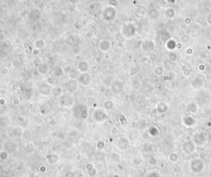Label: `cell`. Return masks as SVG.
<instances>
[{
    "label": "cell",
    "instance_id": "cell-1",
    "mask_svg": "<svg viewBox=\"0 0 211 177\" xmlns=\"http://www.w3.org/2000/svg\"><path fill=\"white\" fill-rule=\"evenodd\" d=\"M108 114L105 111H103L102 109H97L92 114V118L96 123H104L106 120L108 119Z\"/></svg>",
    "mask_w": 211,
    "mask_h": 177
},
{
    "label": "cell",
    "instance_id": "cell-2",
    "mask_svg": "<svg viewBox=\"0 0 211 177\" xmlns=\"http://www.w3.org/2000/svg\"><path fill=\"white\" fill-rule=\"evenodd\" d=\"M78 82L80 84H82L83 85H88L92 82V75L88 72L86 73H82L79 74L77 78Z\"/></svg>",
    "mask_w": 211,
    "mask_h": 177
},
{
    "label": "cell",
    "instance_id": "cell-3",
    "mask_svg": "<svg viewBox=\"0 0 211 177\" xmlns=\"http://www.w3.org/2000/svg\"><path fill=\"white\" fill-rule=\"evenodd\" d=\"M89 67H90V65L87 60H80L79 62L78 63L77 68L81 73L88 72V70H89Z\"/></svg>",
    "mask_w": 211,
    "mask_h": 177
},
{
    "label": "cell",
    "instance_id": "cell-4",
    "mask_svg": "<svg viewBox=\"0 0 211 177\" xmlns=\"http://www.w3.org/2000/svg\"><path fill=\"white\" fill-rule=\"evenodd\" d=\"M99 48L103 52H108L109 50L111 49V43L107 40L101 41L100 43H99Z\"/></svg>",
    "mask_w": 211,
    "mask_h": 177
},
{
    "label": "cell",
    "instance_id": "cell-5",
    "mask_svg": "<svg viewBox=\"0 0 211 177\" xmlns=\"http://www.w3.org/2000/svg\"><path fill=\"white\" fill-rule=\"evenodd\" d=\"M46 41L43 40V39H39V40L36 41V42L34 44L35 48L36 49V50H41V49H43L46 46Z\"/></svg>",
    "mask_w": 211,
    "mask_h": 177
},
{
    "label": "cell",
    "instance_id": "cell-6",
    "mask_svg": "<svg viewBox=\"0 0 211 177\" xmlns=\"http://www.w3.org/2000/svg\"><path fill=\"white\" fill-rule=\"evenodd\" d=\"M178 159H179V156L176 154V153H172V154L169 156V160L171 162H176Z\"/></svg>",
    "mask_w": 211,
    "mask_h": 177
}]
</instances>
